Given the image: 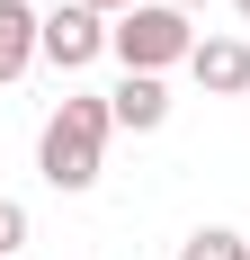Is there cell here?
<instances>
[{"label": "cell", "mask_w": 250, "mask_h": 260, "mask_svg": "<svg viewBox=\"0 0 250 260\" xmlns=\"http://www.w3.org/2000/svg\"><path fill=\"white\" fill-rule=\"evenodd\" d=\"M107 99H63L45 117V135H36V171H45V188H63V198H80V188H99V144H107Z\"/></svg>", "instance_id": "6da1fadb"}, {"label": "cell", "mask_w": 250, "mask_h": 260, "mask_svg": "<svg viewBox=\"0 0 250 260\" xmlns=\"http://www.w3.org/2000/svg\"><path fill=\"white\" fill-rule=\"evenodd\" d=\"M107 54H116L125 72H170V63L197 54V27H188V9H170V0H143V9H125V18L107 27Z\"/></svg>", "instance_id": "7a4b0ae2"}, {"label": "cell", "mask_w": 250, "mask_h": 260, "mask_svg": "<svg viewBox=\"0 0 250 260\" xmlns=\"http://www.w3.org/2000/svg\"><path fill=\"white\" fill-rule=\"evenodd\" d=\"M107 27H116V18H99L90 0H54V9H45V63H54V72L99 63V54H107Z\"/></svg>", "instance_id": "3957f363"}, {"label": "cell", "mask_w": 250, "mask_h": 260, "mask_svg": "<svg viewBox=\"0 0 250 260\" xmlns=\"http://www.w3.org/2000/svg\"><path fill=\"white\" fill-rule=\"evenodd\" d=\"M188 72H197L205 99H241V90H250V45H241V36H197Z\"/></svg>", "instance_id": "277c9868"}, {"label": "cell", "mask_w": 250, "mask_h": 260, "mask_svg": "<svg viewBox=\"0 0 250 260\" xmlns=\"http://www.w3.org/2000/svg\"><path fill=\"white\" fill-rule=\"evenodd\" d=\"M36 54H45V18H36V0H0V81H18Z\"/></svg>", "instance_id": "5b68a950"}, {"label": "cell", "mask_w": 250, "mask_h": 260, "mask_svg": "<svg viewBox=\"0 0 250 260\" xmlns=\"http://www.w3.org/2000/svg\"><path fill=\"white\" fill-rule=\"evenodd\" d=\"M107 117H116V126H134V135H152L161 117H170V90H161V72H125L116 90H107Z\"/></svg>", "instance_id": "8992f818"}, {"label": "cell", "mask_w": 250, "mask_h": 260, "mask_svg": "<svg viewBox=\"0 0 250 260\" xmlns=\"http://www.w3.org/2000/svg\"><path fill=\"white\" fill-rule=\"evenodd\" d=\"M179 260H250V242H241V234H224V224H197V234L179 242Z\"/></svg>", "instance_id": "52a82bcc"}, {"label": "cell", "mask_w": 250, "mask_h": 260, "mask_svg": "<svg viewBox=\"0 0 250 260\" xmlns=\"http://www.w3.org/2000/svg\"><path fill=\"white\" fill-rule=\"evenodd\" d=\"M18 242H27V207H18V198H0V260L18 251Z\"/></svg>", "instance_id": "ba28073f"}, {"label": "cell", "mask_w": 250, "mask_h": 260, "mask_svg": "<svg viewBox=\"0 0 250 260\" xmlns=\"http://www.w3.org/2000/svg\"><path fill=\"white\" fill-rule=\"evenodd\" d=\"M90 9H99V18H125V9H143V0H90Z\"/></svg>", "instance_id": "9c48e42d"}, {"label": "cell", "mask_w": 250, "mask_h": 260, "mask_svg": "<svg viewBox=\"0 0 250 260\" xmlns=\"http://www.w3.org/2000/svg\"><path fill=\"white\" fill-rule=\"evenodd\" d=\"M170 9H197V0H170Z\"/></svg>", "instance_id": "30bf717a"}, {"label": "cell", "mask_w": 250, "mask_h": 260, "mask_svg": "<svg viewBox=\"0 0 250 260\" xmlns=\"http://www.w3.org/2000/svg\"><path fill=\"white\" fill-rule=\"evenodd\" d=\"M232 9H241V18H250V0H232Z\"/></svg>", "instance_id": "8fae6325"}]
</instances>
